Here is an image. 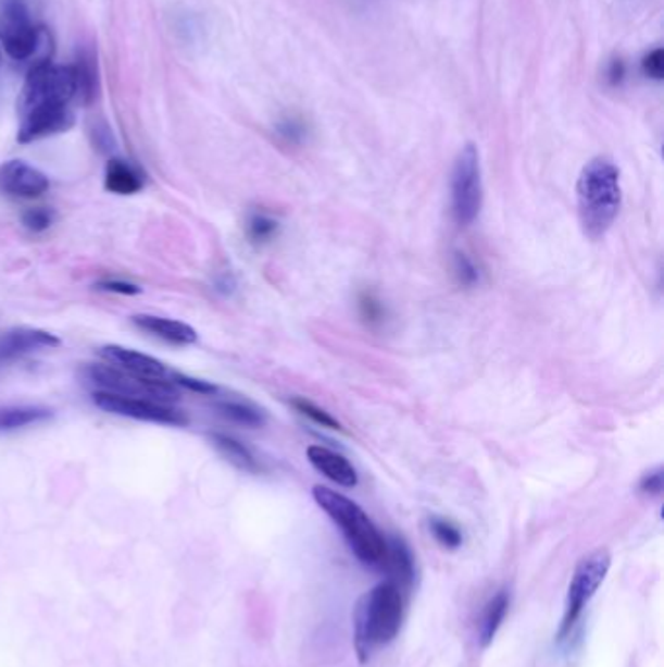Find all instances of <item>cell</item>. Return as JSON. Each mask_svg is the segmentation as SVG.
<instances>
[{
    "mask_svg": "<svg viewBox=\"0 0 664 667\" xmlns=\"http://www.w3.org/2000/svg\"><path fill=\"white\" fill-rule=\"evenodd\" d=\"M577 206L582 233L599 240L614 225L622 207L619 170L612 160L599 157L587 162L577 180Z\"/></svg>",
    "mask_w": 664,
    "mask_h": 667,
    "instance_id": "6da1fadb",
    "label": "cell"
},
{
    "mask_svg": "<svg viewBox=\"0 0 664 667\" xmlns=\"http://www.w3.org/2000/svg\"><path fill=\"white\" fill-rule=\"evenodd\" d=\"M402 619L403 595L396 583L388 580L366 592L356 603L353 617L359 659L366 662L375 650L390 644L400 632Z\"/></svg>",
    "mask_w": 664,
    "mask_h": 667,
    "instance_id": "7a4b0ae2",
    "label": "cell"
},
{
    "mask_svg": "<svg viewBox=\"0 0 664 667\" xmlns=\"http://www.w3.org/2000/svg\"><path fill=\"white\" fill-rule=\"evenodd\" d=\"M312 496L341 529L347 545L363 565L383 566L388 541L359 504L326 486H316L312 490Z\"/></svg>",
    "mask_w": 664,
    "mask_h": 667,
    "instance_id": "3957f363",
    "label": "cell"
},
{
    "mask_svg": "<svg viewBox=\"0 0 664 667\" xmlns=\"http://www.w3.org/2000/svg\"><path fill=\"white\" fill-rule=\"evenodd\" d=\"M76 98L73 65H53L49 61L34 65L18 98V113L46 106H71Z\"/></svg>",
    "mask_w": 664,
    "mask_h": 667,
    "instance_id": "277c9868",
    "label": "cell"
},
{
    "mask_svg": "<svg viewBox=\"0 0 664 667\" xmlns=\"http://www.w3.org/2000/svg\"><path fill=\"white\" fill-rule=\"evenodd\" d=\"M612 558L609 551L599 548L594 553L580 558L579 565L571 578L567 602H565V615H563L562 627H560V640H567L575 625L579 622L580 615L590 600L597 595L600 585L604 582L609 573Z\"/></svg>",
    "mask_w": 664,
    "mask_h": 667,
    "instance_id": "5b68a950",
    "label": "cell"
},
{
    "mask_svg": "<svg viewBox=\"0 0 664 667\" xmlns=\"http://www.w3.org/2000/svg\"><path fill=\"white\" fill-rule=\"evenodd\" d=\"M484 203V184H481V164L479 152L474 143H468L452 170V215L462 226L476 221Z\"/></svg>",
    "mask_w": 664,
    "mask_h": 667,
    "instance_id": "8992f818",
    "label": "cell"
},
{
    "mask_svg": "<svg viewBox=\"0 0 664 667\" xmlns=\"http://www.w3.org/2000/svg\"><path fill=\"white\" fill-rule=\"evenodd\" d=\"M85 379L90 385L96 386V391L112 393V395L145 398V400L162 403V405H168L172 400L179 398V386L174 385L172 381H147V379L123 373L108 363L86 367Z\"/></svg>",
    "mask_w": 664,
    "mask_h": 667,
    "instance_id": "52a82bcc",
    "label": "cell"
},
{
    "mask_svg": "<svg viewBox=\"0 0 664 667\" xmlns=\"http://www.w3.org/2000/svg\"><path fill=\"white\" fill-rule=\"evenodd\" d=\"M41 38L24 0H0V46L10 59L28 61L36 55Z\"/></svg>",
    "mask_w": 664,
    "mask_h": 667,
    "instance_id": "ba28073f",
    "label": "cell"
},
{
    "mask_svg": "<svg viewBox=\"0 0 664 667\" xmlns=\"http://www.w3.org/2000/svg\"><path fill=\"white\" fill-rule=\"evenodd\" d=\"M95 405L102 408L103 412L141 420V422L162 423V425H174V428H184L189 423L188 416L178 408L145 400V398H131V396L112 395V393L96 391Z\"/></svg>",
    "mask_w": 664,
    "mask_h": 667,
    "instance_id": "9c48e42d",
    "label": "cell"
},
{
    "mask_svg": "<svg viewBox=\"0 0 664 667\" xmlns=\"http://www.w3.org/2000/svg\"><path fill=\"white\" fill-rule=\"evenodd\" d=\"M75 125V112L71 106H46L20 115L18 141H39L49 135L66 132Z\"/></svg>",
    "mask_w": 664,
    "mask_h": 667,
    "instance_id": "30bf717a",
    "label": "cell"
},
{
    "mask_svg": "<svg viewBox=\"0 0 664 667\" xmlns=\"http://www.w3.org/2000/svg\"><path fill=\"white\" fill-rule=\"evenodd\" d=\"M98 354L108 366L115 367L123 373L147 379V381H172V371L168 367L164 366L159 359L152 358V356L141 354V351L110 344V346L100 348Z\"/></svg>",
    "mask_w": 664,
    "mask_h": 667,
    "instance_id": "8fae6325",
    "label": "cell"
},
{
    "mask_svg": "<svg viewBox=\"0 0 664 667\" xmlns=\"http://www.w3.org/2000/svg\"><path fill=\"white\" fill-rule=\"evenodd\" d=\"M48 189V176L24 160H9L0 166V192L10 198H39Z\"/></svg>",
    "mask_w": 664,
    "mask_h": 667,
    "instance_id": "7c38bea8",
    "label": "cell"
},
{
    "mask_svg": "<svg viewBox=\"0 0 664 667\" xmlns=\"http://www.w3.org/2000/svg\"><path fill=\"white\" fill-rule=\"evenodd\" d=\"M61 339L55 334L39 329H14L0 336V363L28 356L38 349L59 348Z\"/></svg>",
    "mask_w": 664,
    "mask_h": 667,
    "instance_id": "4fadbf2b",
    "label": "cell"
},
{
    "mask_svg": "<svg viewBox=\"0 0 664 667\" xmlns=\"http://www.w3.org/2000/svg\"><path fill=\"white\" fill-rule=\"evenodd\" d=\"M306 455H309L310 465L322 472L326 479L336 482L343 489L356 486L359 477H356L355 467L347 461L343 455L331 452L328 447H322V445H310Z\"/></svg>",
    "mask_w": 664,
    "mask_h": 667,
    "instance_id": "5bb4252c",
    "label": "cell"
},
{
    "mask_svg": "<svg viewBox=\"0 0 664 667\" xmlns=\"http://www.w3.org/2000/svg\"><path fill=\"white\" fill-rule=\"evenodd\" d=\"M131 320L137 329L147 332L149 336L166 342V344L191 346L197 342L196 329H191L186 322L162 319V317H154V314H137Z\"/></svg>",
    "mask_w": 664,
    "mask_h": 667,
    "instance_id": "9a60e30c",
    "label": "cell"
},
{
    "mask_svg": "<svg viewBox=\"0 0 664 667\" xmlns=\"http://www.w3.org/2000/svg\"><path fill=\"white\" fill-rule=\"evenodd\" d=\"M383 568L388 570V573L392 576L390 582L396 583L400 590L412 585L413 576H415L412 551H410V546L403 543L402 539L393 536L388 541Z\"/></svg>",
    "mask_w": 664,
    "mask_h": 667,
    "instance_id": "2e32d148",
    "label": "cell"
},
{
    "mask_svg": "<svg viewBox=\"0 0 664 667\" xmlns=\"http://www.w3.org/2000/svg\"><path fill=\"white\" fill-rule=\"evenodd\" d=\"M51 418L53 410L46 406H0V432H16L29 425L48 422Z\"/></svg>",
    "mask_w": 664,
    "mask_h": 667,
    "instance_id": "e0dca14e",
    "label": "cell"
},
{
    "mask_svg": "<svg viewBox=\"0 0 664 667\" xmlns=\"http://www.w3.org/2000/svg\"><path fill=\"white\" fill-rule=\"evenodd\" d=\"M76 78V98L80 102L88 106L96 100L98 96V63H96V55L92 49H83L78 57H76V63L73 65Z\"/></svg>",
    "mask_w": 664,
    "mask_h": 667,
    "instance_id": "ac0fdd59",
    "label": "cell"
},
{
    "mask_svg": "<svg viewBox=\"0 0 664 667\" xmlns=\"http://www.w3.org/2000/svg\"><path fill=\"white\" fill-rule=\"evenodd\" d=\"M105 189L117 196H133L142 189V176L129 162L112 159L105 166Z\"/></svg>",
    "mask_w": 664,
    "mask_h": 667,
    "instance_id": "d6986e66",
    "label": "cell"
},
{
    "mask_svg": "<svg viewBox=\"0 0 664 667\" xmlns=\"http://www.w3.org/2000/svg\"><path fill=\"white\" fill-rule=\"evenodd\" d=\"M209 437H211V443L215 445L216 449L223 453L226 459L238 469L246 470V472H258L260 470L258 459L253 457V453L243 443L226 435V433H211Z\"/></svg>",
    "mask_w": 664,
    "mask_h": 667,
    "instance_id": "ffe728a7",
    "label": "cell"
},
{
    "mask_svg": "<svg viewBox=\"0 0 664 667\" xmlns=\"http://www.w3.org/2000/svg\"><path fill=\"white\" fill-rule=\"evenodd\" d=\"M509 595L506 592L497 593L496 597L491 602L487 603L486 612L481 617V625H479V642L481 646H489L493 639L497 637V632L501 629L503 620H505L506 612H509Z\"/></svg>",
    "mask_w": 664,
    "mask_h": 667,
    "instance_id": "44dd1931",
    "label": "cell"
},
{
    "mask_svg": "<svg viewBox=\"0 0 664 667\" xmlns=\"http://www.w3.org/2000/svg\"><path fill=\"white\" fill-rule=\"evenodd\" d=\"M216 410L230 422L246 425V428H262L265 423V413L258 406L250 405L246 400H223L216 405Z\"/></svg>",
    "mask_w": 664,
    "mask_h": 667,
    "instance_id": "7402d4cb",
    "label": "cell"
},
{
    "mask_svg": "<svg viewBox=\"0 0 664 667\" xmlns=\"http://www.w3.org/2000/svg\"><path fill=\"white\" fill-rule=\"evenodd\" d=\"M246 231H248V238L252 240L253 245H267L279 233V223L272 215H267L263 211H255L248 219Z\"/></svg>",
    "mask_w": 664,
    "mask_h": 667,
    "instance_id": "603a6c76",
    "label": "cell"
},
{
    "mask_svg": "<svg viewBox=\"0 0 664 667\" xmlns=\"http://www.w3.org/2000/svg\"><path fill=\"white\" fill-rule=\"evenodd\" d=\"M429 527L430 533L444 548H459L462 545V533H460L459 527L454 526L449 519L433 517Z\"/></svg>",
    "mask_w": 664,
    "mask_h": 667,
    "instance_id": "cb8c5ba5",
    "label": "cell"
},
{
    "mask_svg": "<svg viewBox=\"0 0 664 667\" xmlns=\"http://www.w3.org/2000/svg\"><path fill=\"white\" fill-rule=\"evenodd\" d=\"M290 405L295 406L302 416L310 418L312 422L318 423L322 428H328V430H341V423L337 422L336 418L331 413L322 410L320 406L310 403L306 398H292Z\"/></svg>",
    "mask_w": 664,
    "mask_h": 667,
    "instance_id": "d4e9b609",
    "label": "cell"
},
{
    "mask_svg": "<svg viewBox=\"0 0 664 667\" xmlns=\"http://www.w3.org/2000/svg\"><path fill=\"white\" fill-rule=\"evenodd\" d=\"M359 312L368 326H380L386 319L383 302L378 301L373 293H361Z\"/></svg>",
    "mask_w": 664,
    "mask_h": 667,
    "instance_id": "484cf974",
    "label": "cell"
},
{
    "mask_svg": "<svg viewBox=\"0 0 664 667\" xmlns=\"http://www.w3.org/2000/svg\"><path fill=\"white\" fill-rule=\"evenodd\" d=\"M452 268H454V275H456L460 285L474 287L476 283H479V270H477L476 263L472 262L464 252H454Z\"/></svg>",
    "mask_w": 664,
    "mask_h": 667,
    "instance_id": "4316f807",
    "label": "cell"
},
{
    "mask_svg": "<svg viewBox=\"0 0 664 667\" xmlns=\"http://www.w3.org/2000/svg\"><path fill=\"white\" fill-rule=\"evenodd\" d=\"M22 223L24 226L32 231V233H43L48 231L51 223H53V213L46 209V207H36V209H28L24 217H22Z\"/></svg>",
    "mask_w": 664,
    "mask_h": 667,
    "instance_id": "83f0119b",
    "label": "cell"
},
{
    "mask_svg": "<svg viewBox=\"0 0 664 667\" xmlns=\"http://www.w3.org/2000/svg\"><path fill=\"white\" fill-rule=\"evenodd\" d=\"M172 383L176 386L189 388V391L199 393V395L211 396L218 393V386L213 385V383L201 381V379H196V376L184 375V373H178V371H172Z\"/></svg>",
    "mask_w": 664,
    "mask_h": 667,
    "instance_id": "f1b7e54d",
    "label": "cell"
},
{
    "mask_svg": "<svg viewBox=\"0 0 664 667\" xmlns=\"http://www.w3.org/2000/svg\"><path fill=\"white\" fill-rule=\"evenodd\" d=\"M643 73L655 81L664 78V51L663 49H653L649 55L643 59Z\"/></svg>",
    "mask_w": 664,
    "mask_h": 667,
    "instance_id": "f546056e",
    "label": "cell"
},
{
    "mask_svg": "<svg viewBox=\"0 0 664 667\" xmlns=\"http://www.w3.org/2000/svg\"><path fill=\"white\" fill-rule=\"evenodd\" d=\"M279 135H281L285 141L300 143L304 139V135H306V127H304V123L300 122V120L290 118V120L279 123Z\"/></svg>",
    "mask_w": 664,
    "mask_h": 667,
    "instance_id": "4dcf8cb0",
    "label": "cell"
},
{
    "mask_svg": "<svg viewBox=\"0 0 664 667\" xmlns=\"http://www.w3.org/2000/svg\"><path fill=\"white\" fill-rule=\"evenodd\" d=\"M664 477L663 469L651 470L639 482V489L643 490L649 496H659L663 492Z\"/></svg>",
    "mask_w": 664,
    "mask_h": 667,
    "instance_id": "1f68e13d",
    "label": "cell"
},
{
    "mask_svg": "<svg viewBox=\"0 0 664 667\" xmlns=\"http://www.w3.org/2000/svg\"><path fill=\"white\" fill-rule=\"evenodd\" d=\"M98 289L102 292L120 293V295H139L141 287L133 285V283L120 282V280H105L98 283Z\"/></svg>",
    "mask_w": 664,
    "mask_h": 667,
    "instance_id": "d6a6232c",
    "label": "cell"
},
{
    "mask_svg": "<svg viewBox=\"0 0 664 667\" xmlns=\"http://www.w3.org/2000/svg\"><path fill=\"white\" fill-rule=\"evenodd\" d=\"M624 76H626V65H624V61H622V59H614V61L610 63L609 69L610 85H619V83L624 81Z\"/></svg>",
    "mask_w": 664,
    "mask_h": 667,
    "instance_id": "836d02e7",
    "label": "cell"
}]
</instances>
